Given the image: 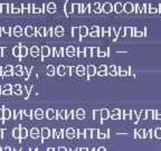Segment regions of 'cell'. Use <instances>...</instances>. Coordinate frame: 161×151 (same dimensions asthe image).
Returning a JSON list of instances; mask_svg holds the SVG:
<instances>
[{
	"label": "cell",
	"mask_w": 161,
	"mask_h": 151,
	"mask_svg": "<svg viewBox=\"0 0 161 151\" xmlns=\"http://www.w3.org/2000/svg\"><path fill=\"white\" fill-rule=\"evenodd\" d=\"M2 90H4V91H2V94H4V95H10V94H11V92H12V91H11L12 86H11V85H9V84H7V85H5Z\"/></svg>",
	"instance_id": "cell-1"
},
{
	"label": "cell",
	"mask_w": 161,
	"mask_h": 151,
	"mask_svg": "<svg viewBox=\"0 0 161 151\" xmlns=\"http://www.w3.org/2000/svg\"><path fill=\"white\" fill-rule=\"evenodd\" d=\"M22 34V29L21 27H19V26H16V27L14 28V35L16 36V37H20Z\"/></svg>",
	"instance_id": "cell-2"
},
{
	"label": "cell",
	"mask_w": 161,
	"mask_h": 151,
	"mask_svg": "<svg viewBox=\"0 0 161 151\" xmlns=\"http://www.w3.org/2000/svg\"><path fill=\"white\" fill-rule=\"evenodd\" d=\"M11 111L9 109H4V120H9L11 118Z\"/></svg>",
	"instance_id": "cell-3"
},
{
	"label": "cell",
	"mask_w": 161,
	"mask_h": 151,
	"mask_svg": "<svg viewBox=\"0 0 161 151\" xmlns=\"http://www.w3.org/2000/svg\"><path fill=\"white\" fill-rule=\"evenodd\" d=\"M12 137H14L15 139H20V128L19 129L16 128V129L12 130Z\"/></svg>",
	"instance_id": "cell-4"
},
{
	"label": "cell",
	"mask_w": 161,
	"mask_h": 151,
	"mask_svg": "<svg viewBox=\"0 0 161 151\" xmlns=\"http://www.w3.org/2000/svg\"><path fill=\"white\" fill-rule=\"evenodd\" d=\"M9 8H10V6L8 4H1V5H0L1 12H9Z\"/></svg>",
	"instance_id": "cell-5"
},
{
	"label": "cell",
	"mask_w": 161,
	"mask_h": 151,
	"mask_svg": "<svg viewBox=\"0 0 161 151\" xmlns=\"http://www.w3.org/2000/svg\"><path fill=\"white\" fill-rule=\"evenodd\" d=\"M28 135V131L25 128H20V139H25Z\"/></svg>",
	"instance_id": "cell-6"
},
{
	"label": "cell",
	"mask_w": 161,
	"mask_h": 151,
	"mask_svg": "<svg viewBox=\"0 0 161 151\" xmlns=\"http://www.w3.org/2000/svg\"><path fill=\"white\" fill-rule=\"evenodd\" d=\"M21 86H20L19 84H17V85H15V86H12V90H14V93L15 94H18V95H20L21 94Z\"/></svg>",
	"instance_id": "cell-7"
},
{
	"label": "cell",
	"mask_w": 161,
	"mask_h": 151,
	"mask_svg": "<svg viewBox=\"0 0 161 151\" xmlns=\"http://www.w3.org/2000/svg\"><path fill=\"white\" fill-rule=\"evenodd\" d=\"M34 28L33 27H30V26H28V27H26V29H25V34H26V36H32L33 34H34Z\"/></svg>",
	"instance_id": "cell-8"
},
{
	"label": "cell",
	"mask_w": 161,
	"mask_h": 151,
	"mask_svg": "<svg viewBox=\"0 0 161 151\" xmlns=\"http://www.w3.org/2000/svg\"><path fill=\"white\" fill-rule=\"evenodd\" d=\"M27 53H28L27 47H25V46H21V47H20V57L27 56Z\"/></svg>",
	"instance_id": "cell-9"
},
{
	"label": "cell",
	"mask_w": 161,
	"mask_h": 151,
	"mask_svg": "<svg viewBox=\"0 0 161 151\" xmlns=\"http://www.w3.org/2000/svg\"><path fill=\"white\" fill-rule=\"evenodd\" d=\"M12 54H14V56H20V47L19 46H16V47H14V49H12Z\"/></svg>",
	"instance_id": "cell-10"
},
{
	"label": "cell",
	"mask_w": 161,
	"mask_h": 151,
	"mask_svg": "<svg viewBox=\"0 0 161 151\" xmlns=\"http://www.w3.org/2000/svg\"><path fill=\"white\" fill-rule=\"evenodd\" d=\"M47 8H48V11L49 12H55L56 11V6L54 4H49Z\"/></svg>",
	"instance_id": "cell-11"
},
{
	"label": "cell",
	"mask_w": 161,
	"mask_h": 151,
	"mask_svg": "<svg viewBox=\"0 0 161 151\" xmlns=\"http://www.w3.org/2000/svg\"><path fill=\"white\" fill-rule=\"evenodd\" d=\"M30 134H32V137L33 138H37L38 137V130L37 129H35V128H34V129H32V131H30Z\"/></svg>",
	"instance_id": "cell-12"
},
{
	"label": "cell",
	"mask_w": 161,
	"mask_h": 151,
	"mask_svg": "<svg viewBox=\"0 0 161 151\" xmlns=\"http://www.w3.org/2000/svg\"><path fill=\"white\" fill-rule=\"evenodd\" d=\"M30 52H32V55L33 56H37L38 55V48L36 47V46H34V47L30 49Z\"/></svg>",
	"instance_id": "cell-13"
},
{
	"label": "cell",
	"mask_w": 161,
	"mask_h": 151,
	"mask_svg": "<svg viewBox=\"0 0 161 151\" xmlns=\"http://www.w3.org/2000/svg\"><path fill=\"white\" fill-rule=\"evenodd\" d=\"M49 137V131L48 129H43V138L44 139H46V138Z\"/></svg>",
	"instance_id": "cell-14"
},
{
	"label": "cell",
	"mask_w": 161,
	"mask_h": 151,
	"mask_svg": "<svg viewBox=\"0 0 161 151\" xmlns=\"http://www.w3.org/2000/svg\"><path fill=\"white\" fill-rule=\"evenodd\" d=\"M49 55V49L48 47H43V56H48Z\"/></svg>",
	"instance_id": "cell-15"
},
{
	"label": "cell",
	"mask_w": 161,
	"mask_h": 151,
	"mask_svg": "<svg viewBox=\"0 0 161 151\" xmlns=\"http://www.w3.org/2000/svg\"><path fill=\"white\" fill-rule=\"evenodd\" d=\"M47 74L48 75H54V67L53 66H48L47 67Z\"/></svg>",
	"instance_id": "cell-16"
},
{
	"label": "cell",
	"mask_w": 161,
	"mask_h": 151,
	"mask_svg": "<svg viewBox=\"0 0 161 151\" xmlns=\"http://www.w3.org/2000/svg\"><path fill=\"white\" fill-rule=\"evenodd\" d=\"M77 74H78V75H83V74H84V68H83L82 66L77 67Z\"/></svg>",
	"instance_id": "cell-17"
},
{
	"label": "cell",
	"mask_w": 161,
	"mask_h": 151,
	"mask_svg": "<svg viewBox=\"0 0 161 151\" xmlns=\"http://www.w3.org/2000/svg\"><path fill=\"white\" fill-rule=\"evenodd\" d=\"M47 118H48V119H53V118H54L53 110H48V111H47Z\"/></svg>",
	"instance_id": "cell-18"
},
{
	"label": "cell",
	"mask_w": 161,
	"mask_h": 151,
	"mask_svg": "<svg viewBox=\"0 0 161 151\" xmlns=\"http://www.w3.org/2000/svg\"><path fill=\"white\" fill-rule=\"evenodd\" d=\"M21 11L19 8H17V7H12V10H11V12L12 14H19V12Z\"/></svg>",
	"instance_id": "cell-19"
},
{
	"label": "cell",
	"mask_w": 161,
	"mask_h": 151,
	"mask_svg": "<svg viewBox=\"0 0 161 151\" xmlns=\"http://www.w3.org/2000/svg\"><path fill=\"white\" fill-rule=\"evenodd\" d=\"M12 74H14L12 71H5L4 72V76H11Z\"/></svg>",
	"instance_id": "cell-20"
},
{
	"label": "cell",
	"mask_w": 161,
	"mask_h": 151,
	"mask_svg": "<svg viewBox=\"0 0 161 151\" xmlns=\"http://www.w3.org/2000/svg\"><path fill=\"white\" fill-rule=\"evenodd\" d=\"M2 32L5 34H7V35H9L10 34V27H4L2 28Z\"/></svg>",
	"instance_id": "cell-21"
},
{
	"label": "cell",
	"mask_w": 161,
	"mask_h": 151,
	"mask_svg": "<svg viewBox=\"0 0 161 151\" xmlns=\"http://www.w3.org/2000/svg\"><path fill=\"white\" fill-rule=\"evenodd\" d=\"M73 53H74L73 47H68V49H67V54H68V56H73Z\"/></svg>",
	"instance_id": "cell-22"
},
{
	"label": "cell",
	"mask_w": 161,
	"mask_h": 151,
	"mask_svg": "<svg viewBox=\"0 0 161 151\" xmlns=\"http://www.w3.org/2000/svg\"><path fill=\"white\" fill-rule=\"evenodd\" d=\"M56 33H57V35H58V36H61L62 33H63V28H62V27L56 28Z\"/></svg>",
	"instance_id": "cell-23"
},
{
	"label": "cell",
	"mask_w": 161,
	"mask_h": 151,
	"mask_svg": "<svg viewBox=\"0 0 161 151\" xmlns=\"http://www.w3.org/2000/svg\"><path fill=\"white\" fill-rule=\"evenodd\" d=\"M64 71H65V68L63 66H59V68H58V74L59 75H63L64 74Z\"/></svg>",
	"instance_id": "cell-24"
},
{
	"label": "cell",
	"mask_w": 161,
	"mask_h": 151,
	"mask_svg": "<svg viewBox=\"0 0 161 151\" xmlns=\"http://www.w3.org/2000/svg\"><path fill=\"white\" fill-rule=\"evenodd\" d=\"M5 71H12L14 72V67H12L11 65H7V66L5 67Z\"/></svg>",
	"instance_id": "cell-25"
},
{
	"label": "cell",
	"mask_w": 161,
	"mask_h": 151,
	"mask_svg": "<svg viewBox=\"0 0 161 151\" xmlns=\"http://www.w3.org/2000/svg\"><path fill=\"white\" fill-rule=\"evenodd\" d=\"M85 34H86V28L82 27V28H80V35H82V36H84Z\"/></svg>",
	"instance_id": "cell-26"
},
{
	"label": "cell",
	"mask_w": 161,
	"mask_h": 151,
	"mask_svg": "<svg viewBox=\"0 0 161 151\" xmlns=\"http://www.w3.org/2000/svg\"><path fill=\"white\" fill-rule=\"evenodd\" d=\"M89 73H90V75H93L94 74V67H89Z\"/></svg>",
	"instance_id": "cell-27"
},
{
	"label": "cell",
	"mask_w": 161,
	"mask_h": 151,
	"mask_svg": "<svg viewBox=\"0 0 161 151\" xmlns=\"http://www.w3.org/2000/svg\"><path fill=\"white\" fill-rule=\"evenodd\" d=\"M4 119V109H0V120Z\"/></svg>",
	"instance_id": "cell-28"
},
{
	"label": "cell",
	"mask_w": 161,
	"mask_h": 151,
	"mask_svg": "<svg viewBox=\"0 0 161 151\" xmlns=\"http://www.w3.org/2000/svg\"><path fill=\"white\" fill-rule=\"evenodd\" d=\"M19 71H21V66H19V65H18V66L15 67V71H14V73H15V72H19Z\"/></svg>",
	"instance_id": "cell-29"
},
{
	"label": "cell",
	"mask_w": 161,
	"mask_h": 151,
	"mask_svg": "<svg viewBox=\"0 0 161 151\" xmlns=\"http://www.w3.org/2000/svg\"><path fill=\"white\" fill-rule=\"evenodd\" d=\"M39 34H40V35H44V34H45V29H44V28H40V29H39Z\"/></svg>",
	"instance_id": "cell-30"
},
{
	"label": "cell",
	"mask_w": 161,
	"mask_h": 151,
	"mask_svg": "<svg viewBox=\"0 0 161 151\" xmlns=\"http://www.w3.org/2000/svg\"><path fill=\"white\" fill-rule=\"evenodd\" d=\"M2 151H12V150H11V148L6 147V148H5V149H2Z\"/></svg>",
	"instance_id": "cell-31"
},
{
	"label": "cell",
	"mask_w": 161,
	"mask_h": 151,
	"mask_svg": "<svg viewBox=\"0 0 161 151\" xmlns=\"http://www.w3.org/2000/svg\"><path fill=\"white\" fill-rule=\"evenodd\" d=\"M14 74H16V75H19V76H21V75H22V72H21V71H19V72H15Z\"/></svg>",
	"instance_id": "cell-32"
},
{
	"label": "cell",
	"mask_w": 161,
	"mask_h": 151,
	"mask_svg": "<svg viewBox=\"0 0 161 151\" xmlns=\"http://www.w3.org/2000/svg\"><path fill=\"white\" fill-rule=\"evenodd\" d=\"M36 113H37V115H41V114H43V111H41V110H37V111H36Z\"/></svg>",
	"instance_id": "cell-33"
},
{
	"label": "cell",
	"mask_w": 161,
	"mask_h": 151,
	"mask_svg": "<svg viewBox=\"0 0 161 151\" xmlns=\"http://www.w3.org/2000/svg\"><path fill=\"white\" fill-rule=\"evenodd\" d=\"M2 71H4V69H2V67L0 66V76H4V72Z\"/></svg>",
	"instance_id": "cell-34"
},
{
	"label": "cell",
	"mask_w": 161,
	"mask_h": 151,
	"mask_svg": "<svg viewBox=\"0 0 161 151\" xmlns=\"http://www.w3.org/2000/svg\"><path fill=\"white\" fill-rule=\"evenodd\" d=\"M34 12H37V14H38V12H40V9L39 8H35V9H34Z\"/></svg>",
	"instance_id": "cell-35"
},
{
	"label": "cell",
	"mask_w": 161,
	"mask_h": 151,
	"mask_svg": "<svg viewBox=\"0 0 161 151\" xmlns=\"http://www.w3.org/2000/svg\"><path fill=\"white\" fill-rule=\"evenodd\" d=\"M28 12V9H24V14H27Z\"/></svg>",
	"instance_id": "cell-36"
},
{
	"label": "cell",
	"mask_w": 161,
	"mask_h": 151,
	"mask_svg": "<svg viewBox=\"0 0 161 151\" xmlns=\"http://www.w3.org/2000/svg\"><path fill=\"white\" fill-rule=\"evenodd\" d=\"M59 151H66V150H65L64 148H59Z\"/></svg>",
	"instance_id": "cell-37"
},
{
	"label": "cell",
	"mask_w": 161,
	"mask_h": 151,
	"mask_svg": "<svg viewBox=\"0 0 161 151\" xmlns=\"http://www.w3.org/2000/svg\"><path fill=\"white\" fill-rule=\"evenodd\" d=\"M48 151H53V149H48Z\"/></svg>",
	"instance_id": "cell-38"
},
{
	"label": "cell",
	"mask_w": 161,
	"mask_h": 151,
	"mask_svg": "<svg viewBox=\"0 0 161 151\" xmlns=\"http://www.w3.org/2000/svg\"><path fill=\"white\" fill-rule=\"evenodd\" d=\"M1 151H2V150H1Z\"/></svg>",
	"instance_id": "cell-39"
}]
</instances>
